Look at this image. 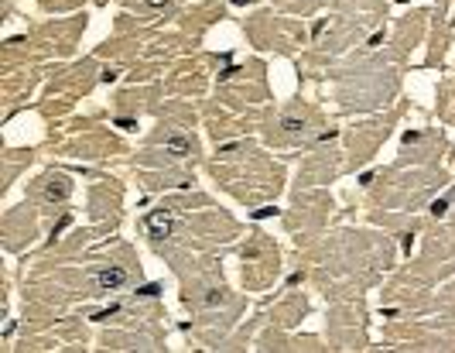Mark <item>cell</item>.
<instances>
[{
  "label": "cell",
  "mask_w": 455,
  "mask_h": 353,
  "mask_svg": "<svg viewBox=\"0 0 455 353\" xmlns=\"http://www.w3.org/2000/svg\"><path fill=\"white\" fill-rule=\"evenodd\" d=\"M144 223H148V230H151L154 236H168L171 234V220L165 216V213H148Z\"/></svg>",
  "instance_id": "3"
},
{
  "label": "cell",
  "mask_w": 455,
  "mask_h": 353,
  "mask_svg": "<svg viewBox=\"0 0 455 353\" xmlns=\"http://www.w3.org/2000/svg\"><path fill=\"white\" fill-rule=\"evenodd\" d=\"M148 3H151V7H161V3H168V0H148Z\"/></svg>",
  "instance_id": "5"
},
{
  "label": "cell",
  "mask_w": 455,
  "mask_h": 353,
  "mask_svg": "<svg viewBox=\"0 0 455 353\" xmlns=\"http://www.w3.org/2000/svg\"><path fill=\"white\" fill-rule=\"evenodd\" d=\"M192 141L188 137H181V134H171V137H165V151L168 155H178V158H185V155H192Z\"/></svg>",
  "instance_id": "2"
},
{
  "label": "cell",
  "mask_w": 455,
  "mask_h": 353,
  "mask_svg": "<svg viewBox=\"0 0 455 353\" xmlns=\"http://www.w3.org/2000/svg\"><path fill=\"white\" fill-rule=\"evenodd\" d=\"M127 282V271L123 268H103L100 275H96V285H100V292H114Z\"/></svg>",
  "instance_id": "1"
},
{
  "label": "cell",
  "mask_w": 455,
  "mask_h": 353,
  "mask_svg": "<svg viewBox=\"0 0 455 353\" xmlns=\"http://www.w3.org/2000/svg\"><path fill=\"white\" fill-rule=\"evenodd\" d=\"M445 206H449V203H445V199H438V203L431 206V213H435V216H442V213H445Z\"/></svg>",
  "instance_id": "4"
}]
</instances>
